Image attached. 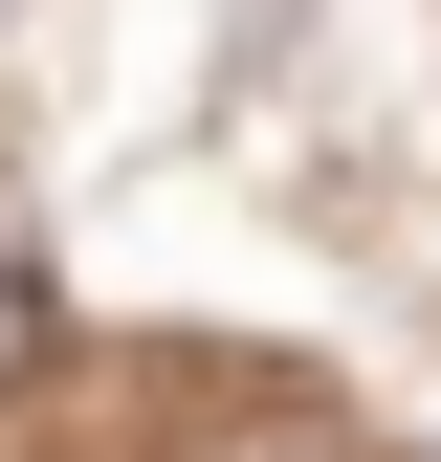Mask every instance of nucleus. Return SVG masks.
I'll use <instances>...</instances> for the list:
<instances>
[{"label": "nucleus", "instance_id": "nucleus-1", "mask_svg": "<svg viewBox=\"0 0 441 462\" xmlns=\"http://www.w3.org/2000/svg\"><path fill=\"white\" fill-rule=\"evenodd\" d=\"M23 353H44V286H23V264H0V374H23Z\"/></svg>", "mask_w": 441, "mask_h": 462}]
</instances>
